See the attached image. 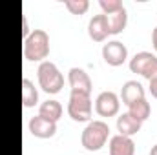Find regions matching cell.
I'll return each mask as SVG.
<instances>
[{
  "label": "cell",
  "instance_id": "obj_4",
  "mask_svg": "<svg viewBox=\"0 0 157 155\" xmlns=\"http://www.w3.org/2000/svg\"><path fill=\"white\" fill-rule=\"evenodd\" d=\"M93 112V102L90 93H78L71 91L68 100V115L75 122H90Z\"/></svg>",
  "mask_w": 157,
  "mask_h": 155
},
{
  "label": "cell",
  "instance_id": "obj_20",
  "mask_svg": "<svg viewBox=\"0 0 157 155\" xmlns=\"http://www.w3.org/2000/svg\"><path fill=\"white\" fill-rule=\"evenodd\" d=\"M141 77H144L148 82H150V80H154V78H157V57L152 59V62L146 66V70L143 71V75H141Z\"/></svg>",
  "mask_w": 157,
  "mask_h": 155
},
{
  "label": "cell",
  "instance_id": "obj_12",
  "mask_svg": "<svg viewBox=\"0 0 157 155\" xmlns=\"http://www.w3.org/2000/svg\"><path fill=\"white\" fill-rule=\"evenodd\" d=\"M141 126H143V122L135 120L128 112H126V113H121V115L117 117V131H119V135L133 137L135 133H139Z\"/></svg>",
  "mask_w": 157,
  "mask_h": 155
},
{
  "label": "cell",
  "instance_id": "obj_15",
  "mask_svg": "<svg viewBox=\"0 0 157 155\" xmlns=\"http://www.w3.org/2000/svg\"><path fill=\"white\" fill-rule=\"evenodd\" d=\"M155 55L154 53H150V51H139V53H135L133 55V59H130V71L132 73H137V75H143V71L146 70V66L152 62V59H154Z\"/></svg>",
  "mask_w": 157,
  "mask_h": 155
},
{
  "label": "cell",
  "instance_id": "obj_22",
  "mask_svg": "<svg viewBox=\"0 0 157 155\" xmlns=\"http://www.w3.org/2000/svg\"><path fill=\"white\" fill-rule=\"evenodd\" d=\"M150 93H152V97L157 99V78L150 80Z\"/></svg>",
  "mask_w": 157,
  "mask_h": 155
},
{
  "label": "cell",
  "instance_id": "obj_19",
  "mask_svg": "<svg viewBox=\"0 0 157 155\" xmlns=\"http://www.w3.org/2000/svg\"><path fill=\"white\" fill-rule=\"evenodd\" d=\"M99 6H101V9H102V15H106V17L115 15L121 9H124V6H122L121 0H101Z\"/></svg>",
  "mask_w": 157,
  "mask_h": 155
},
{
  "label": "cell",
  "instance_id": "obj_23",
  "mask_svg": "<svg viewBox=\"0 0 157 155\" xmlns=\"http://www.w3.org/2000/svg\"><path fill=\"white\" fill-rule=\"evenodd\" d=\"M152 46H154V49H155V53H157V26L152 31Z\"/></svg>",
  "mask_w": 157,
  "mask_h": 155
},
{
  "label": "cell",
  "instance_id": "obj_2",
  "mask_svg": "<svg viewBox=\"0 0 157 155\" xmlns=\"http://www.w3.org/2000/svg\"><path fill=\"white\" fill-rule=\"evenodd\" d=\"M24 59L29 62H44L49 55V35L44 29H33L24 39Z\"/></svg>",
  "mask_w": 157,
  "mask_h": 155
},
{
  "label": "cell",
  "instance_id": "obj_14",
  "mask_svg": "<svg viewBox=\"0 0 157 155\" xmlns=\"http://www.w3.org/2000/svg\"><path fill=\"white\" fill-rule=\"evenodd\" d=\"M39 102V89L35 86L33 80H29L28 77L22 78V104L24 108H33Z\"/></svg>",
  "mask_w": 157,
  "mask_h": 155
},
{
  "label": "cell",
  "instance_id": "obj_16",
  "mask_svg": "<svg viewBox=\"0 0 157 155\" xmlns=\"http://www.w3.org/2000/svg\"><path fill=\"white\" fill-rule=\"evenodd\" d=\"M128 113L133 117L135 120L144 122L150 117V113H152V106H150V102L146 99H141V100H137V102H133V104L128 106Z\"/></svg>",
  "mask_w": 157,
  "mask_h": 155
},
{
  "label": "cell",
  "instance_id": "obj_24",
  "mask_svg": "<svg viewBox=\"0 0 157 155\" xmlns=\"http://www.w3.org/2000/svg\"><path fill=\"white\" fill-rule=\"evenodd\" d=\"M150 155H157V144L152 146V150H150Z\"/></svg>",
  "mask_w": 157,
  "mask_h": 155
},
{
  "label": "cell",
  "instance_id": "obj_8",
  "mask_svg": "<svg viewBox=\"0 0 157 155\" xmlns=\"http://www.w3.org/2000/svg\"><path fill=\"white\" fill-rule=\"evenodd\" d=\"M68 82H70V88L71 91H78V93H90L91 95V88H93V82L90 75L86 73V70L82 68H70L68 71Z\"/></svg>",
  "mask_w": 157,
  "mask_h": 155
},
{
  "label": "cell",
  "instance_id": "obj_21",
  "mask_svg": "<svg viewBox=\"0 0 157 155\" xmlns=\"http://www.w3.org/2000/svg\"><path fill=\"white\" fill-rule=\"evenodd\" d=\"M29 33H31V29H29V24H28V17L24 15V17H22V37L28 39Z\"/></svg>",
  "mask_w": 157,
  "mask_h": 155
},
{
  "label": "cell",
  "instance_id": "obj_9",
  "mask_svg": "<svg viewBox=\"0 0 157 155\" xmlns=\"http://www.w3.org/2000/svg\"><path fill=\"white\" fill-rule=\"evenodd\" d=\"M88 35L93 42H104L110 35V24L106 15H93L88 22Z\"/></svg>",
  "mask_w": 157,
  "mask_h": 155
},
{
  "label": "cell",
  "instance_id": "obj_3",
  "mask_svg": "<svg viewBox=\"0 0 157 155\" xmlns=\"http://www.w3.org/2000/svg\"><path fill=\"white\" fill-rule=\"evenodd\" d=\"M37 77H39V86L42 88V91H46L49 95H55L64 88V75L60 73L57 64L51 60L40 62L39 70H37Z\"/></svg>",
  "mask_w": 157,
  "mask_h": 155
},
{
  "label": "cell",
  "instance_id": "obj_13",
  "mask_svg": "<svg viewBox=\"0 0 157 155\" xmlns=\"http://www.w3.org/2000/svg\"><path fill=\"white\" fill-rule=\"evenodd\" d=\"M62 104L55 99H48L44 100L42 104L39 106V115L48 119V120H53V122H59L60 117H62Z\"/></svg>",
  "mask_w": 157,
  "mask_h": 155
},
{
  "label": "cell",
  "instance_id": "obj_10",
  "mask_svg": "<svg viewBox=\"0 0 157 155\" xmlns=\"http://www.w3.org/2000/svg\"><path fill=\"white\" fill-rule=\"evenodd\" d=\"M119 99L122 100V104L130 106V104H133V102H137L141 99H146V91H144V88H143L141 82H137V80H126L122 84V88H121V97Z\"/></svg>",
  "mask_w": 157,
  "mask_h": 155
},
{
  "label": "cell",
  "instance_id": "obj_7",
  "mask_svg": "<svg viewBox=\"0 0 157 155\" xmlns=\"http://www.w3.org/2000/svg\"><path fill=\"white\" fill-rule=\"evenodd\" d=\"M28 128H29V133L37 139H51L57 133V122L48 120V119H44L40 115L31 117Z\"/></svg>",
  "mask_w": 157,
  "mask_h": 155
},
{
  "label": "cell",
  "instance_id": "obj_11",
  "mask_svg": "<svg viewBox=\"0 0 157 155\" xmlns=\"http://www.w3.org/2000/svg\"><path fill=\"white\" fill-rule=\"evenodd\" d=\"M110 155H135V142L132 137L124 135H113L108 144Z\"/></svg>",
  "mask_w": 157,
  "mask_h": 155
},
{
  "label": "cell",
  "instance_id": "obj_6",
  "mask_svg": "<svg viewBox=\"0 0 157 155\" xmlns=\"http://www.w3.org/2000/svg\"><path fill=\"white\" fill-rule=\"evenodd\" d=\"M102 59L108 66H122L128 59V47L121 40H110L102 46Z\"/></svg>",
  "mask_w": 157,
  "mask_h": 155
},
{
  "label": "cell",
  "instance_id": "obj_5",
  "mask_svg": "<svg viewBox=\"0 0 157 155\" xmlns=\"http://www.w3.org/2000/svg\"><path fill=\"white\" fill-rule=\"evenodd\" d=\"M121 110V99L115 91H102L95 99V112L99 117H115Z\"/></svg>",
  "mask_w": 157,
  "mask_h": 155
},
{
  "label": "cell",
  "instance_id": "obj_1",
  "mask_svg": "<svg viewBox=\"0 0 157 155\" xmlns=\"http://www.w3.org/2000/svg\"><path fill=\"white\" fill-rule=\"evenodd\" d=\"M110 137V126L104 120H90L80 135V144L86 152H99L106 146Z\"/></svg>",
  "mask_w": 157,
  "mask_h": 155
},
{
  "label": "cell",
  "instance_id": "obj_17",
  "mask_svg": "<svg viewBox=\"0 0 157 155\" xmlns=\"http://www.w3.org/2000/svg\"><path fill=\"white\" fill-rule=\"evenodd\" d=\"M108 24H110V35L122 33L124 28H126V24H128V11H126V7L121 9L115 15H110L108 17Z\"/></svg>",
  "mask_w": 157,
  "mask_h": 155
},
{
  "label": "cell",
  "instance_id": "obj_18",
  "mask_svg": "<svg viewBox=\"0 0 157 155\" xmlns=\"http://www.w3.org/2000/svg\"><path fill=\"white\" fill-rule=\"evenodd\" d=\"M66 9L71 13V15H84L88 9H90V2L88 0H66L64 2Z\"/></svg>",
  "mask_w": 157,
  "mask_h": 155
}]
</instances>
